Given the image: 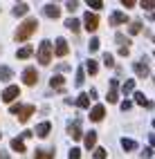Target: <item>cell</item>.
I'll return each instance as SVG.
<instances>
[{
  "mask_svg": "<svg viewBox=\"0 0 155 159\" xmlns=\"http://www.w3.org/2000/svg\"><path fill=\"white\" fill-rule=\"evenodd\" d=\"M68 159H81V152H79V148H72V150H70V155H68Z\"/></svg>",
  "mask_w": 155,
  "mask_h": 159,
  "instance_id": "32",
  "label": "cell"
},
{
  "mask_svg": "<svg viewBox=\"0 0 155 159\" xmlns=\"http://www.w3.org/2000/svg\"><path fill=\"white\" fill-rule=\"evenodd\" d=\"M68 52H70L68 40L65 38H56V56H68Z\"/></svg>",
  "mask_w": 155,
  "mask_h": 159,
  "instance_id": "7",
  "label": "cell"
},
{
  "mask_svg": "<svg viewBox=\"0 0 155 159\" xmlns=\"http://www.w3.org/2000/svg\"><path fill=\"white\" fill-rule=\"evenodd\" d=\"M121 148H124V150H135V148H137V141L126 139V137H124V139H121Z\"/></svg>",
  "mask_w": 155,
  "mask_h": 159,
  "instance_id": "20",
  "label": "cell"
},
{
  "mask_svg": "<svg viewBox=\"0 0 155 159\" xmlns=\"http://www.w3.org/2000/svg\"><path fill=\"white\" fill-rule=\"evenodd\" d=\"M153 128H155V119H153Z\"/></svg>",
  "mask_w": 155,
  "mask_h": 159,
  "instance_id": "43",
  "label": "cell"
},
{
  "mask_svg": "<svg viewBox=\"0 0 155 159\" xmlns=\"http://www.w3.org/2000/svg\"><path fill=\"white\" fill-rule=\"evenodd\" d=\"M128 52H130V49H128V47H124V45H121V47H119V54H121V56H128Z\"/></svg>",
  "mask_w": 155,
  "mask_h": 159,
  "instance_id": "39",
  "label": "cell"
},
{
  "mask_svg": "<svg viewBox=\"0 0 155 159\" xmlns=\"http://www.w3.org/2000/svg\"><path fill=\"white\" fill-rule=\"evenodd\" d=\"M0 159H9V155H7V152H2V150H0Z\"/></svg>",
  "mask_w": 155,
  "mask_h": 159,
  "instance_id": "41",
  "label": "cell"
},
{
  "mask_svg": "<svg viewBox=\"0 0 155 159\" xmlns=\"http://www.w3.org/2000/svg\"><path fill=\"white\" fill-rule=\"evenodd\" d=\"M142 7H144V9H148V11H151V9H155V2H153V0H146V2H142Z\"/></svg>",
  "mask_w": 155,
  "mask_h": 159,
  "instance_id": "36",
  "label": "cell"
},
{
  "mask_svg": "<svg viewBox=\"0 0 155 159\" xmlns=\"http://www.w3.org/2000/svg\"><path fill=\"white\" fill-rule=\"evenodd\" d=\"M86 70H88V72L92 74V76H95V74L99 72V65H97L95 61H88V63H86Z\"/></svg>",
  "mask_w": 155,
  "mask_h": 159,
  "instance_id": "26",
  "label": "cell"
},
{
  "mask_svg": "<svg viewBox=\"0 0 155 159\" xmlns=\"http://www.w3.org/2000/svg\"><path fill=\"white\" fill-rule=\"evenodd\" d=\"M103 63H106V67H112V65H115V58H112V54H108V52H106V54H103Z\"/></svg>",
  "mask_w": 155,
  "mask_h": 159,
  "instance_id": "30",
  "label": "cell"
},
{
  "mask_svg": "<svg viewBox=\"0 0 155 159\" xmlns=\"http://www.w3.org/2000/svg\"><path fill=\"white\" fill-rule=\"evenodd\" d=\"M83 27L88 29V31H97V27H99V18H97V14H86L83 16Z\"/></svg>",
  "mask_w": 155,
  "mask_h": 159,
  "instance_id": "5",
  "label": "cell"
},
{
  "mask_svg": "<svg viewBox=\"0 0 155 159\" xmlns=\"http://www.w3.org/2000/svg\"><path fill=\"white\" fill-rule=\"evenodd\" d=\"M34 159H54V150H36Z\"/></svg>",
  "mask_w": 155,
  "mask_h": 159,
  "instance_id": "18",
  "label": "cell"
},
{
  "mask_svg": "<svg viewBox=\"0 0 155 159\" xmlns=\"http://www.w3.org/2000/svg\"><path fill=\"white\" fill-rule=\"evenodd\" d=\"M153 56H155V54H153Z\"/></svg>",
  "mask_w": 155,
  "mask_h": 159,
  "instance_id": "45",
  "label": "cell"
},
{
  "mask_svg": "<svg viewBox=\"0 0 155 159\" xmlns=\"http://www.w3.org/2000/svg\"><path fill=\"white\" fill-rule=\"evenodd\" d=\"M63 83H65V79H63V76H52L49 85H52V88H56V90H61V88H63Z\"/></svg>",
  "mask_w": 155,
  "mask_h": 159,
  "instance_id": "22",
  "label": "cell"
},
{
  "mask_svg": "<svg viewBox=\"0 0 155 159\" xmlns=\"http://www.w3.org/2000/svg\"><path fill=\"white\" fill-rule=\"evenodd\" d=\"M151 155H153V152H151V148H146V150H142V157H144V159H148Z\"/></svg>",
  "mask_w": 155,
  "mask_h": 159,
  "instance_id": "40",
  "label": "cell"
},
{
  "mask_svg": "<svg viewBox=\"0 0 155 159\" xmlns=\"http://www.w3.org/2000/svg\"><path fill=\"white\" fill-rule=\"evenodd\" d=\"M36 29H38V20L36 18H27L25 23L16 29V40H18V43H23V40H27Z\"/></svg>",
  "mask_w": 155,
  "mask_h": 159,
  "instance_id": "1",
  "label": "cell"
},
{
  "mask_svg": "<svg viewBox=\"0 0 155 159\" xmlns=\"http://www.w3.org/2000/svg\"><path fill=\"white\" fill-rule=\"evenodd\" d=\"M68 132L72 134V139H81V125H79V121H74V123H70V128H68Z\"/></svg>",
  "mask_w": 155,
  "mask_h": 159,
  "instance_id": "14",
  "label": "cell"
},
{
  "mask_svg": "<svg viewBox=\"0 0 155 159\" xmlns=\"http://www.w3.org/2000/svg\"><path fill=\"white\" fill-rule=\"evenodd\" d=\"M103 114H106V110H103V105H95V108L90 110V119L92 121H101Z\"/></svg>",
  "mask_w": 155,
  "mask_h": 159,
  "instance_id": "10",
  "label": "cell"
},
{
  "mask_svg": "<svg viewBox=\"0 0 155 159\" xmlns=\"http://www.w3.org/2000/svg\"><path fill=\"white\" fill-rule=\"evenodd\" d=\"M32 54H34V49H32V47H20V49L16 52V56H18V58H29Z\"/></svg>",
  "mask_w": 155,
  "mask_h": 159,
  "instance_id": "19",
  "label": "cell"
},
{
  "mask_svg": "<svg viewBox=\"0 0 155 159\" xmlns=\"http://www.w3.org/2000/svg\"><path fill=\"white\" fill-rule=\"evenodd\" d=\"M128 31H130V34H139V31H142V23H130Z\"/></svg>",
  "mask_w": 155,
  "mask_h": 159,
  "instance_id": "31",
  "label": "cell"
},
{
  "mask_svg": "<svg viewBox=\"0 0 155 159\" xmlns=\"http://www.w3.org/2000/svg\"><path fill=\"white\" fill-rule=\"evenodd\" d=\"M45 16L47 18H59L61 16V9L56 5H45Z\"/></svg>",
  "mask_w": 155,
  "mask_h": 159,
  "instance_id": "13",
  "label": "cell"
},
{
  "mask_svg": "<svg viewBox=\"0 0 155 159\" xmlns=\"http://www.w3.org/2000/svg\"><path fill=\"white\" fill-rule=\"evenodd\" d=\"M65 9H68L70 14H72V11H77V9H79V2H68V5H65Z\"/></svg>",
  "mask_w": 155,
  "mask_h": 159,
  "instance_id": "34",
  "label": "cell"
},
{
  "mask_svg": "<svg viewBox=\"0 0 155 159\" xmlns=\"http://www.w3.org/2000/svg\"><path fill=\"white\" fill-rule=\"evenodd\" d=\"M135 101H137L139 105H151V103H148V99H146V97H144V94H142V92H135Z\"/></svg>",
  "mask_w": 155,
  "mask_h": 159,
  "instance_id": "28",
  "label": "cell"
},
{
  "mask_svg": "<svg viewBox=\"0 0 155 159\" xmlns=\"http://www.w3.org/2000/svg\"><path fill=\"white\" fill-rule=\"evenodd\" d=\"M65 27H68V29H72V31H79V20L68 18V20H65Z\"/></svg>",
  "mask_w": 155,
  "mask_h": 159,
  "instance_id": "27",
  "label": "cell"
},
{
  "mask_svg": "<svg viewBox=\"0 0 155 159\" xmlns=\"http://www.w3.org/2000/svg\"><path fill=\"white\" fill-rule=\"evenodd\" d=\"M83 143H86L88 150H92V148H95V143H97V132H88L86 139H83Z\"/></svg>",
  "mask_w": 155,
  "mask_h": 159,
  "instance_id": "15",
  "label": "cell"
},
{
  "mask_svg": "<svg viewBox=\"0 0 155 159\" xmlns=\"http://www.w3.org/2000/svg\"><path fill=\"white\" fill-rule=\"evenodd\" d=\"M49 130H52V125H49L47 121H43V123H38V125H36V134L40 137V139H45V137L49 134Z\"/></svg>",
  "mask_w": 155,
  "mask_h": 159,
  "instance_id": "11",
  "label": "cell"
},
{
  "mask_svg": "<svg viewBox=\"0 0 155 159\" xmlns=\"http://www.w3.org/2000/svg\"><path fill=\"white\" fill-rule=\"evenodd\" d=\"M126 14L124 11H112V16H110V25H126Z\"/></svg>",
  "mask_w": 155,
  "mask_h": 159,
  "instance_id": "9",
  "label": "cell"
},
{
  "mask_svg": "<svg viewBox=\"0 0 155 159\" xmlns=\"http://www.w3.org/2000/svg\"><path fill=\"white\" fill-rule=\"evenodd\" d=\"M83 81H86V72L79 67V70H77V79H74V85H77V88H81V85H83Z\"/></svg>",
  "mask_w": 155,
  "mask_h": 159,
  "instance_id": "23",
  "label": "cell"
},
{
  "mask_svg": "<svg viewBox=\"0 0 155 159\" xmlns=\"http://www.w3.org/2000/svg\"><path fill=\"white\" fill-rule=\"evenodd\" d=\"M12 76H14V72H12V70H9L7 65H0V81H9Z\"/></svg>",
  "mask_w": 155,
  "mask_h": 159,
  "instance_id": "17",
  "label": "cell"
},
{
  "mask_svg": "<svg viewBox=\"0 0 155 159\" xmlns=\"http://www.w3.org/2000/svg\"><path fill=\"white\" fill-rule=\"evenodd\" d=\"M124 7H126V9H130V7H135V2H133V0H124V2H121Z\"/></svg>",
  "mask_w": 155,
  "mask_h": 159,
  "instance_id": "37",
  "label": "cell"
},
{
  "mask_svg": "<svg viewBox=\"0 0 155 159\" xmlns=\"http://www.w3.org/2000/svg\"><path fill=\"white\" fill-rule=\"evenodd\" d=\"M130 105H133L130 101H124V103H121V110H124V112H126V110H130Z\"/></svg>",
  "mask_w": 155,
  "mask_h": 159,
  "instance_id": "38",
  "label": "cell"
},
{
  "mask_svg": "<svg viewBox=\"0 0 155 159\" xmlns=\"http://www.w3.org/2000/svg\"><path fill=\"white\" fill-rule=\"evenodd\" d=\"M0 137H2V132H0Z\"/></svg>",
  "mask_w": 155,
  "mask_h": 159,
  "instance_id": "44",
  "label": "cell"
},
{
  "mask_svg": "<svg viewBox=\"0 0 155 159\" xmlns=\"http://www.w3.org/2000/svg\"><path fill=\"white\" fill-rule=\"evenodd\" d=\"M106 150H103V148H95V152H92V157H95V159H106Z\"/></svg>",
  "mask_w": 155,
  "mask_h": 159,
  "instance_id": "29",
  "label": "cell"
},
{
  "mask_svg": "<svg viewBox=\"0 0 155 159\" xmlns=\"http://www.w3.org/2000/svg\"><path fill=\"white\" fill-rule=\"evenodd\" d=\"M29 11V5L27 2H18L16 7H14V16H25Z\"/></svg>",
  "mask_w": 155,
  "mask_h": 159,
  "instance_id": "16",
  "label": "cell"
},
{
  "mask_svg": "<svg viewBox=\"0 0 155 159\" xmlns=\"http://www.w3.org/2000/svg\"><path fill=\"white\" fill-rule=\"evenodd\" d=\"M133 90H135V81H133V79H128V81L121 85V92H124V94H130Z\"/></svg>",
  "mask_w": 155,
  "mask_h": 159,
  "instance_id": "24",
  "label": "cell"
},
{
  "mask_svg": "<svg viewBox=\"0 0 155 159\" xmlns=\"http://www.w3.org/2000/svg\"><path fill=\"white\" fill-rule=\"evenodd\" d=\"M34 112H36L34 105H12V114L18 116V121H20V123H27V119H29V116H32Z\"/></svg>",
  "mask_w": 155,
  "mask_h": 159,
  "instance_id": "3",
  "label": "cell"
},
{
  "mask_svg": "<svg viewBox=\"0 0 155 159\" xmlns=\"http://www.w3.org/2000/svg\"><path fill=\"white\" fill-rule=\"evenodd\" d=\"M36 81H38L36 67H25V72H23V83H25V85H36Z\"/></svg>",
  "mask_w": 155,
  "mask_h": 159,
  "instance_id": "4",
  "label": "cell"
},
{
  "mask_svg": "<svg viewBox=\"0 0 155 159\" xmlns=\"http://www.w3.org/2000/svg\"><path fill=\"white\" fill-rule=\"evenodd\" d=\"M99 49V38H92L90 40V52H97Z\"/></svg>",
  "mask_w": 155,
  "mask_h": 159,
  "instance_id": "33",
  "label": "cell"
},
{
  "mask_svg": "<svg viewBox=\"0 0 155 159\" xmlns=\"http://www.w3.org/2000/svg\"><path fill=\"white\" fill-rule=\"evenodd\" d=\"M151 143H153V146H155V134H151Z\"/></svg>",
  "mask_w": 155,
  "mask_h": 159,
  "instance_id": "42",
  "label": "cell"
},
{
  "mask_svg": "<svg viewBox=\"0 0 155 159\" xmlns=\"http://www.w3.org/2000/svg\"><path fill=\"white\" fill-rule=\"evenodd\" d=\"M54 47H52L49 40H43V43L38 45V61H40V65H49V61H52V54H54Z\"/></svg>",
  "mask_w": 155,
  "mask_h": 159,
  "instance_id": "2",
  "label": "cell"
},
{
  "mask_svg": "<svg viewBox=\"0 0 155 159\" xmlns=\"http://www.w3.org/2000/svg\"><path fill=\"white\" fill-rule=\"evenodd\" d=\"M16 97H20V90H18V85H9V88L2 92V101H5V103H12Z\"/></svg>",
  "mask_w": 155,
  "mask_h": 159,
  "instance_id": "6",
  "label": "cell"
},
{
  "mask_svg": "<svg viewBox=\"0 0 155 159\" xmlns=\"http://www.w3.org/2000/svg\"><path fill=\"white\" fill-rule=\"evenodd\" d=\"M90 7H92V9H103V2H101V0H92Z\"/></svg>",
  "mask_w": 155,
  "mask_h": 159,
  "instance_id": "35",
  "label": "cell"
},
{
  "mask_svg": "<svg viewBox=\"0 0 155 159\" xmlns=\"http://www.w3.org/2000/svg\"><path fill=\"white\" fill-rule=\"evenodd\" d=\"M77 105L79 108H88L90 105V94H81V97L77 99Z\"/></svg>",
  "mask_w": 155,
  "mask_h": 159,
  "instance_id": "25",
  "label": "cell"
},
{
  "mask_svg": "<svg viewBox=\"0 0 155 159\" xmlns=\"http://www.w3.org/2000/svg\"><path fill=\"white\" fill-rule=\"evenodd\" d=\"M12 150H16V152H25V143H23V139H12Z\"/></svg>",
  "mask_w": 155,
  "mask_h": 159,
  "instance_id": "21",
  "label": "cell"
},
{
  "mask_svg": "<svg viewBox=\"0 0 155 159\" xmlns=\"http://www.w3.org/2000/svg\"><path fill=\"white\" fill-rule=\"evenodd\" d=\"M117 88H119V83H117V79H112L110 81V92H108V103H117Z\"/></svg>",
  "mask_w": 155,
  "mask_h": 159,
  "instance_id": "8",
  "label": "cell"
},
{
  "mask_svg": "<svg viewBox=\"0 0 155 159\" xmlns=\"http://www.w3.org/2000/svg\"><path fill=\"white\" fill-rule=\"evenodd\" d=\"M133 70H135V74H137L139 79L148 76V65H146V63H135V65H133Z\"/></svg>",
  "mask_w": 155,
  "mask_h": 159,
  "instance_id": "12",
  "label": "cell"
}]
</instances>
